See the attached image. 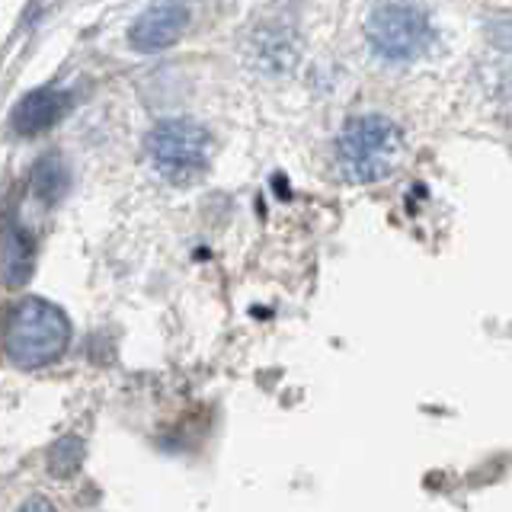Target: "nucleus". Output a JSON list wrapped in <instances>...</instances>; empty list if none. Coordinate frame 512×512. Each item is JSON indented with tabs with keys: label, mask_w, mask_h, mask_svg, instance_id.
<instances>
[{
	"label": "nucleus",
	"mask_w": 512,
	"mask_h": 512,
	"mask_svg": "<svg viewBox=\"0 0 512 512\" xmlns=\"http://www.w3.org/2000/svg\"><path fill=\"white\" fill-rule=\"evenodd\" d=\"M71 343V320L45 298H20L4 324V352L20 368L52 365Z\"/></svg>",
	"instance_id": "f257e3e1"
},
{
	"label": "nucleus",
	"mask_w": 512,
	"mask_h": 512,
	"mask_svg": "<svg viewBox=\"0 0 512 512\" xmlns=\"http://www.w3.org/2000/svg\"><path fill=\"white\" fill-rule=\"evenodd\" d=\"M336 151L346 180L368 186L394 173L404 151V135L388 116H356L343 125Z\"/></svg>",
	"instance_id": "f03ea898"
},
{
	"label": "nucleus",
	"mask_w": 512,
	"mask_h": 512,
	"mask_svg": "<svg viewBox=\"0 0 512 512\" xmlns=\"http://www.w3.org/2000/svg\"><path fill=\"white\" fill-rule=\"evenodd\" d=\"M148 157L164 180L186 186L199 180L212 157V138L192 119H164L148 135Z\"/></svg>",
	"instance_id": "7ed1b4c3"
},
{
	"label": "nucleus",
	"mask_w": 512,
	"mask_h": 512,
	"mask_svg": "<svg viewBox=\"0 0 512 512\" xmlns=\"http://www.w3.org/2000/svg\"><path fill=\"white\" fill-rule=\"evenodd\" d=\"M365 39L381 58L388 61H413L426 55L436 42V29L423 7L407 0L378 4L365 20Z\"/></svg>",
	"instance_id": "20e7f679"
},
{
	"label": "nucleus",
	"mask_w": 512,
	"mask_h": 512,
	"mask_svg": "<svg viewBox=\"0 0 512 512\" xmlns=\"http://www.w3.org/2000/svg\"><path fill=\"white\" fill-rule=\"evenodd\" d=\"M186 26H189V10L186 7L160 4V7H151L148 13L138 16L132 32H128V42H132L135 52L157 55V52H164V48L180 42Z\"/></svg>",
	"instance_id": "39448f33"
},
{
	"label": "nucleus",
	"mask_w": 512,
	"mask_h": 512,
	"mask_svg": "<svg viewBox=\"0 0 512 512\" xmlns=\"http://www.w3.org/2000/svg\"><path fill=\"white\" fill-rule=\"evenodd\" d=\"M71 93L61 90V87H39L32 90L29 96H23L20 103L13 109V132L32 138V135H42L48 128H55L64 116L71 112Z\"/></svg>",
	"instance_id": "423d86ee"
},
{
	"label": "nucleus",
	"mask_w": 512,
	"mask_h": 512,
	"mask_svg": "<svg viewBox=\"0 0 512 512\" xmlns=\"http://www.w3.org/2000/svg\"><path fill=\"white\" fill-rule=\"evenodd\" d=\"M32 276V237L16 221L7 224L4 237V282L20 288Z\"/></svg>",
	"instance_id": "0eeeda50"
},
{
	"label": "nucleus",
	"mask_w": 512,
	"mask_h": 512,
	"mask_svg": "<svg viewBox=\"0 0 512 512\" xmlns=\"http://www.w3.org/2000/svg\"><path fill=\"white\" fill-rule=\"evenodd\" d=\"M32 192L42 199V202H58L64 192H68V183H71V173L64 167V160L58 154H48L42 157L36 167H32Z\"/></svg>",
	"instance_id": "6e6552de"
},
{
	"label": "nucleus",
	"mask_w": 512,
	"mask_h": 512,
	"mask_svg": "<svg viewBox=\"0 0 512 512\" xmlns=\"http://www.w3.org/2000/svg\"><path fill=\"white\" fill-rule=\"evenodd\" d=\"M80 464H84V442L77 436H64L52 445V452H48V474L52 477H74L80 471Z\"/></svg>",
	"instance_id": "1a4fd4ad"
},
{
	"label": "nucleus",
	"mask_w": 512,
	"mask_h": 512,
	"mask_svg": "<svg viewBox=\"0 0 512 512\" xmlns=\"http://www.w3.org/2000/svg\"><path fill=\"white\" fill-rule=\"evenodd\" d=\"M16 512H58V509L48 503L45 496H29V500H23V506Z\"/></svg>",
	"instance_id": "9d476101"
}]
</instances>
